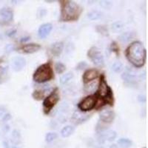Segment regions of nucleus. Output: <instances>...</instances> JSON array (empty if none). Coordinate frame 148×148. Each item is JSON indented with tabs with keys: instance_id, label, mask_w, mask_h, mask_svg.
Returning a JSON list of instances; mask_svg holds the SVG:
<instances>
[{
	"instance_id": "nucleus-39",
	"label": "nucleus",
	"mask_w": 148,
	"mask_h": 148,
	"mask_svg": "<svg viewBox=\"0 0 148 148\" xmlns=\"http://www.w3.org/2000/svg\"><path fill=\"white\" fill-rule=\"evenodd\" d=\"M100 148H102V147H100Z\"/></svg>"
},
{
	"instance_id": "nucleus-38",
	"label": "nucleus",
	"mask_w": 148,
	"mask_h": 148,
	"mask_svg": "<svg viewBox=\"0 0 148 148\" xmlns=\"http://www.w3.org/2000/svg\"><path fill=\"white\" fill-rule=\"evenodd\" d=\"M143 148H147V147H143Z\"/></svg>"
},
{
	"instance_id": "nucleus-5",
	"label": "nucleus",
	"mask_w": 148,
	"mask_h": 148,
	"mask_svg": "<svg viewBox=\"0 0 148 148\" xmlns=\"http://www.w3.org/2000/svg\"><path fill=\"white\" fill-rule=\"evenodd\" d=\"M98 102V98L96 95H90L88 96L84 99L82 100V102H79L78 104V107L82 112H87L93 110Z\"/></svg>"
},
{
	"instance_id": "nucleus-14",
	"label": "nucleus",
	"mask_w": 148,
	"mask_h": 148,
	"mask_svg": "<svg viewBox=\"0 0 148 148\" xmlns=\"http://www.w3.org/2000/svg\"><path fill=\"white\" fill-rule=\"evenodd\" d=\"M89 117V115L84 114V113H82V111H76L73 113L72 120H73L74 123L76 124V125H79V124H81L85 121L86 120H88Z\"/></svg>"
},
{
	"instance_id": "nucleus-4",
	"label": "nucleus",
	"mask_w": 148,
	"mask_h": 148,
	"mask_svg": "<svg viewBox=\"0 0 148 148\" xmlns=\"http://www.w3.org/2000/svg\"><path fill=\"white\" fill-rule=\"evenodd\" d=\"M59 101V94L58 92V89L56 88L48 96L45 98L43 102V107H44V112L46 114H48L52 109L54 108V106L58 103Z\"/></svg>"
},
{
	"instance_id": "nucleus-28",
	"label": "nucleus",
	"mask_w": 148,
	"mask_h": 148,
	"mask_svg": "<svg viewBox=\"0 0 148 148\" xmlns=\"http://www.w3.org/2000/svg\"><path fill=\"white\" fill-rule=\"evenodd\" d=\"M11 119V116L10 113H5V114H4L3 116V118H2V120L4 121H7L8 120H10Z\"/></svg>"
},
{
	"instance_id": "nucleus-26",
	"label": "nucleus",
	"mask_w": 148,
	"mask_h": 148,
	"mask_svg": "<svg viewBox=\"0 0 148 148\" xmlns=\"http://www.w3.org/2000/svg\"><path fill=\"white\" fill-rule=\"evenodd\" d=\"M87 66H88V64H87V63H86L85 62H79V64H77L76 70H81L84 69Z\"/></svg>"
},
{
	"instance_id": "nucleus-25",
	"label": "nucleus",
	"mask_w": 148,
	"mask_h": 148,
	"mask_svg": "<svg viewBox=\"0 0 148 148\" xmlns=\"http://www.w3.org/2000/svg\"><path fill=\"white\" fill-rule=\"evenodd\" d=\"M44 95H45V92L42 90H35L33 93L32 96L33 97L34 99L36 100H41L42 98L44 97Z\"/></svg>"
},
{
	"instance_id": "nucleus-36",
	"label": "nucleus",
	"mask_w": 148,
	"mask_h": 148,
	"mask_svg": "<svg viewBox=\"0 0 148 148\" xmlns=\"http://www.w3.org/2000/svg\"><path fill=\"white\" fill-rule=\"evenodd\" d=\"M109 148H118V147H117V145H115V144H113V145H110V147Z\"/></svg>"
},
{
	"instance_id": "nucleus-18",
	"label": "nucleus",
	"mask_w": 148,
	"mask_h": 148,
	"mask_svg": "<svg viewBox=\"0 0 148 148\" xmlns=\"http://www.w3.org/2000/svg\"><path fill=\"white\" fill-rule=\"evenodd\" d=\"M102 16V13L98 11H92L88 13V18L90 20L99 19Z\"/></svg>"
},
{
	"instance_id": "nucleus-32",
	"label": "nucleus",
	"mask_w": 148,
	"mask_h": 148,
	"mask_svg": "<svg viewBox=\"0 0 148 148\" xmlns=\"http://www.w3.org/2000/svg\"><path fill=\"white\" fill-rule=\"evenodd\" d=\"M16 30H11L10 31H8V32L7 33V34L8 36H13V35L16 34Z\"/></svg>"
},
{
	"instance_id": "nucleus-9",
	"label": "nucleus",
	"mask_w": 148,
	"mask_h": 148,
	"mask_svg": "<svg viewBox=\"0 0 148 148\" xmlns=\"http://www.w3.org/2000/svg\"><path fill=\"white\" fill-rule=\"evenodd\" d=\"M99 75L98 70L96 69H88L83 74L82 76V79H83V82L84 84L89 83L91 81L94 80V79H97Z\"/></svg>"
},
{
	"instance_id": "nucleus-13",
	"label": "nucleus",
	"mask_w": 148,
	"mask_h": 148,
	"mask_svg": "<svg viewBox=\"0 0 148 148\" xmlns=\"http://www.w3.org/2000/svg\"><path fill=\"white\" fill-rule=\"evenodd\" d=\"M53 29V25L50 23H45L42 25L38 30V35L42 39L47 37Z\"/></svg>"
},
{
	"instance_id": "nucleus-31",
	"label": "nucleus",
	"mask_w": 148,
	"mask_h": 148,
	"mask_svg": "<svg viewBox=\"0 0 148 148\" xmlns=\"http://www.w3.org/2000/svg\"><path fill=\"white\" fill-rule=\"evenodd\" d=\"M138 99H139V102H145V101H146V96H142V95H141V96H139Z\"/></svg>"
},
{
	"instance_id": "nucleus-24",
	"label": "nucleus",
	"mask_w": 148,
	"mask_h": 148,
	"mask_svg": "<svg viewBox=\"0 0 148 148\" xmlns=\"http://www.w3.org/2000/svg\"><path fill=\"white\" fill-rule=\"evenodd\" d=\"M55 69L56 73H59V74H61V73H64L65 69H66V67H65V65L63 63L57 62L55 65Z\"/></svg>"
},
{
	"instance_id": "nucleus-8",
	"label": "nucleus",
	"mask_w": 148,
	"mask_h": 148,
	"mask_svg": "<svg viewBox=\"0 0 148 148\" xmlns=\"http://www.w3.org/2000/svg\"><path fill=\"white\" fill-rule=\"evenodd\" d=\"M0 18L5 23L11 22L13 19V12L9 7H3L0 10Z\"/></svg>"
},
{
	"instance_id": "nucleus-34",
	"label": "nucleus",
	"mask_w": 148,
	"mask_h": 148,
	"mask_svg": "<svg viewBox=\"0 0 148 148\" xmlns=\"http://www.w3.org/2000/svg\"><path fill=\"white\" fill-rule=\"evenodd\" d=\"M3 145H4V147L5 148H10L9 145H8V143H7V141H4Z\"/></svg>"
},
{
	"instance_id": "nucleus-15",
	"label": "nucleus",
	"mask_w": 148,
	"mask_h": 148,
	"mask_svg": "<svg viewBox=\"0 0 148 148\" xmlns=\"http://www.w3.org/2000/svg\"><path fill=\"white\" fill-rule=\"evenodd\" d=\"M64 45L63 42H56L51 45L50 48V51L52 55L55 56H59L63 50Z\"/></svg>"
},
{
	"instance_id": "nucleus-3",
	"label": "nucleus",
	"mask_w": 148,
	"mask_h": 148,
	"mask_svg": "<svg viewBox=\"0 0 148 148\" xmlns=\"http://www.w3.org/2000/svg\"><path fill=\"white\" fill-rule=\"evenodd\" d=\"M53 78H54V70L50 62L45 63L38 67L33 76V80L38 83L48 82Z\"/></svg>"
},
{
	"instance_id": "nucleus-23",
	"label": "nucleus",
	"mask_w": 148,
	"mask_h": 148,
	"mask_svg": "<svg viewBox=\"0 0 148 148\" xmlns=\"http://www.w3.org/2000/svg\"><path fill=\"white\" fill-rule=\"evenodd\" d=\"M58 137V135L57 133H56L54 132H50V133H48L46 134V136H45V141L46 142H51L53 141L54 140H55L56 138Z\"/></svg>"
},
{
	"instance_id": "nucleus-30",
	"label": "nucleus",
	"mask_w": 148,
	"mask_h": 148,
	"mask_svg": "<svg viewBox=\"0 0 148 148\" xmlns=\"http://www.w3.org/2000/svg\"><path fill=\"white\" fill-rule=\"evenodd\" d=\"M5 50L7 53H10V52L13 51V46L11 45H7L5 48Z\"/></svg>"
},
{
	"instance_id": "nucleus-12",
	"label": "nucleus",
	"mask_w": 148,
	"mask_h": 148,
	"mask_svg": "<svg viewBox=\"0 0 148 148\" xmlns=\"http://www.w3.org/2000/svg\"><path fill=\"white\" fill-rule=\"evenodd\" d=\"M115 119V113L112 110H103L99 114V119L104 123H111Z\"/></svg>"
},
{
	"instance_id": "nucleus-22",
	"label": "nucleus",
	"mask_w": 148,
	"mask_h": 148,
	"mask_svg": "<svg viewBox=\"0 0 148 148\" xmlns=\"http://www.w3.org/2000/svg\"><path fill=\"white\" fill-rule=\"evenodd\" d=\"M111 68H112L113 71L115 72V73H120L123 70L124 67L121 62H116L113 64Z\"/></svg>"
},
{
	"instance_id": "nucleus-33",
	"label": "nucleus",
	"mask_w": 148,
	"mask_h": 148,
	"mask_svg": "<svg viewBox=\"0 0 148 148\" xmlns=\"http://www.w3.org/2000/svg\"><path fill=\"white\" fill-rule=\"evenodd\" d=\"M30 40V36H26V37H23L22 39L21 40V42H25L28 41Z\"/></svg>"
},
{
	"instance_id": "nucleus-19",
	"label": "nucleus",
	"mask_w": 148,
	"mask_h": 148,
	"mask_svg": "<svg viewBox=\"0 0 148 148\" xmlns=\"http://www.w3.org/2000/svg\"><path fill=\"white\" fill-rule=\"evenodd\" d=\"M133 36V33L125 32L123 33H121L119 36V39L122 42H129L132 39Z\"/></svg>"
},
{
	"instance_id": "nucleus-21",
	"label": "nucleus",
	"mask_w": 148,
	"mask_h": 148,
	"mask_svg": "<svg viewBox=\"0 0 148 148\" xmlns=\"http://www.w3.org/2000/svg\"><path fill=\"white\" fill-rule=\"evenodd\" d=\"M73 78V73L72 72H68L65 73L60 78V83L62 84H65L70 80H71Z\"/></svg>"
},
{
	"instance_id": "nucleus-29",
	"label": "nucleus",
	"mask_w": 148,
	"mask_h": 148,
	"mask_svg": "<svg viewBox=\"0 0 148 148\" xmlns=\"http://www.w3.org/2000/svg\"><path fill=\"white\" fill-rule=\"evenodd\" d=\"M100 4L104 7H107L108 5H111L110 2H108V1H102V2H100Z\"/></svg>"
},
{
	"instance_id": "nucleus-20",
	"label": "nucleus",
	"mask_w": 148,
	"mask_h": 148,
	"mask_svg": "<svg viewBox=\"0 0 148 148\" xmlns=\"http://www.w3.org/2000/svg\"><path fill=\"white\" fill-rule=\"evenodd\" d=\"M124 28V24L121 21H117L114 23H113L111 25V29L113 32L117 33L120 32Z\"/></svg>"
},
{
	"instance_id": "nucleus-2",
	"label": "nucleus",
	"mask_w": 148,
	"mask_h": 148,
	"mask_svg": "<svg viewBox=\"0 0 148 148\" xmlns=\"http://www.w3.org/2000/svg\"><path fill=\"white\" fill-rule=\"evenodd\" d=\"M62 5L61 20L64 21H75L79 19L82 8L73 1H63Z\"/></svg>"
},
{
	"instance_id": "nucleus-27",
	"label": "nucleus",
	"mask_w": 148,
	"mask_h": 148,
	"mask_svg": "<svg viewBox=\"0 0 148 148\" xmlns=\"http://www.w3.org/2000/svg\"><path fill=\"white\" fill-rule=\"evenodd\" d=\"M111 50L113 52H115V53H116V54H119V47L117 46L116 42H113L112 44H111Z\"/></svg>"
},
{
	"instance_id": "nucleus-7",
	"label": "nucleus",
	"mask_w": 148,
	"mask_h": 148,
	"mask_svg": "<svg viewBox=\"0 0 148 148\" xmlns=\"http://www.w3.org/2000/svg\"><path fill=\"white\" fill-rule=\"evenodd\" d=\"M26 65V60L23 57L16 56L11 61V66L13 70L16 72L21 71Z\"/></svg>"
},
{
	"instance_id": "nucleus-1",
	"label": "nucleus",
	"mask_w": 148,
	"mask_h": 148,
	"mask_svg": "<svg viewBox=\"0 0 148 148\" xmlns=\"http://www.w3.org/2000/svg\"><path fill=\"white\" fill-rule=\"evenodd\" d=\"M127 60L136 68H141L146 62V49L142 43L135 41L128 46L125 53Z\"/></svg>"
},
{
	"instance_id": "nucleus-35",
	"label": "nucleus",
	"mask_w": 148,
	"mask_h": 148,
	"mask_svg": "<svg viewBox=\"0 0 148 148\" xmlns=\"http://www.w3.org/2000/svg\"><path fill=\"white\" fill-rule=\"evenodd\" d=\"M4 114H5V109L0 108V117L3 116Z\"/></svg>"
},
{
	"instance_id": "nucleus-16",
	"label": "nucleus",
	"mask_w": 148,
	"mask_h": 148,
	"mask_svg": "<svg viewBox=\"0 0 148 148\" xmlns=\"http://www.w3.org/2000/svg\"><path fill=\"white\" fill-rule=\"evenodd\" d=\"M75 131V128L71 125H67L64 127H63L62 130H61V135L64 138L69 137Z\"/></svg>"
},
{
	"instance_id": "nucleus-10",
	"label": "nucleus",
	"mask_w": 148,
	"mask_h": 148,
	"mask_svg": "<svg viewBox=\"0 0 148 148\" xmlns=\"http://www.w3.org/2000/svg\"><path fill=\"white\" fill-rule=\"evenodd\" d=\"M121 79L126 83L133 84L136 81V73L131 69L125 70V71L121 74Z\"/></svg>"
},
{
	"instance_id": "nucleus-37",
	"label": "nucleus",
	"mask_w": 148,
	"mask_h": 148,
	"mask_svg": "<svg viewBox=\"0 0 148 148\" xmlns=\"http://www.w3.org/2000/svg\"><path fill=\"white\" fill-rule=\"evenodd\" d=\"M13 148H19V147H13Z\"/></svg>"
},
{
	"instance_id": "nucleus-11",
	"label": "nucleus",
	"mask_w": 148,
	"mask_h": 148,
	"mask_svg": "<svg viewBox=\"0 0 148 148\" xmlns=\"http://www.w3.org/2000/svg\"><path fill=\"white\" fill-rule=\"evenodd\" d=\"M41 48V45H39V44L31 43V44H27V45H25L21 47L19 50L22 53H25V54H33L35 52L40 50Z\"/></svg>"
},
{
	"instance_id": "nucleus-17",
	"label": "nucleus",
	"mask_w": 148,
	"mask_h": 148,
	"mask_svg": "<svg viewBox=\"0 0 148 148\" xmlns=\"http://www.w3.org/2000/svg\"><path fill=\"white\" fill-rule=\"evenodd\" d=\"M117 144L121 148H130L132 146L133 141L129 139H120L117 141Z\"/></svg>"
},
{
	"instance_id": "nucleus-6",
	"label": "nucleus",
	"mask_w": 148,
	"mask_h": 148,
	"mask_svg": "<svg viewBox=\"0 0 148 148\" xmlns=\"http://www.w3.org/2000/svg\"><path fill=\"white\" fill-rule=\"evenodd\" d=\"M88 56L92 62L97 67H103L104 64V59L99 49L96 47H92L88 52Z\"/></svg>"
}]
</instances>
